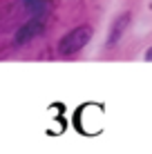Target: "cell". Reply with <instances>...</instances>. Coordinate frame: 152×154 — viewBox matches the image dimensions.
Listing matches in <instances>:
<instances>
[{
	"mask_svg": "<svg viewBox=\"0 0 152 154\" xmlns=\"http://www.w3.org/2000/svg\"><path fill=\"white\" fill-rule=\"evenodd\" d=\"M94 36V29L90 25H81V27L72 29L70 34H65L58 42V54L60 56H74L76 51H81L87 42L92 40Z\"/></svg>",
	"mask_w": 152,
	"mask_h": 154,
	"instance_id": "1",
	"label": "cell"
},
{
	"mask_svg": "<svg viewBox=\"0 0 152 154\" xmlns=\"http://www.w3.org/2000/svg\"><path fill=\"white\" fill-rule=\"evenodd\" d=\"M43 31H45L43 20H38V18H31L29 23H25L23 27H20L18 31H16L14 42H16V45H25V42H31L34 38H38V36L43 34Z\"/></svg>",
	"mask_w": 152,
	"mask_h": 154,
	"instance_id": "2",
	"label": "cell"
},
{
	"mask_svg": "<svg viewBox=\"0 0 152 154\" xmlns=\"http://www.w3.org/2000/svg\"><path fill=\"white\" fill-rule=\"evenodd\" d=\"M130 11H125L121 14L116 20L112 23V27H110V34H107V47L112 49V47H116L119 45V40L123 38V34H125V29H128V25H130Z\"/></svg>",
	"mask_w": 152,
	"mask_h": 154,
	"instance_id": "3",
	"label": "cell"
},
{
	"mask_svg": "<svg viewBox=\"0 0 152 154\" xmlns=\"http://www.w3.org/2000/svg\"><path fill=\"white\" fill-rule=\"evenodd\" d=\"M23 5H25V9L29 11L31 18L43 20L45 16L49 14V2H47V0H23Z\"/></svg>",
	"mask_w": 152,
	"mask_h": 154,
	"instance_id": "4",
	"label": "cell"
},
{
	"mask_svg": "<svg viewBox=\"0 0 152 154\" xmlns=\"http://www.w3.org/2000/svg\"><path fill=\"white\" fill-rule=\"evenodd\" d=\"M145 60H148V63H152V47H150L148 51H145Z\"/></svg>",
	"mask_w": 152,
	"mask_h": 154,
	"instance_id": "5",
	"label": "cell"
}]
</instances>
